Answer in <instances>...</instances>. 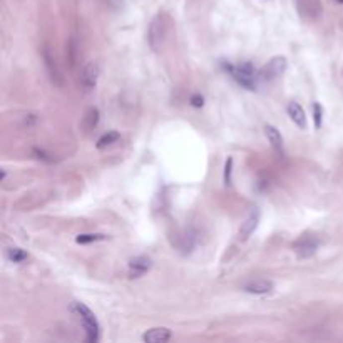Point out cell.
<instances>
[{"label": "cell", "instance_id": "cell-1", "mask_svg": "<svg viewBox=\"0 0 343 343\" xmlns=\"http://www.w3.org/2000/svg\"><path fill=\"white\" fill-rule=\"evenodd\" d=\"M221 69L236 82L238 86H240V87H243L246 90L258 89V82H259L258 72L259 71H256L251 62H241V64H238V66H235V64H231V62L221 61Z\"/></svg>", "mask_w": 343, "mask_h": 343}, {"label": "cell", "instance_id": "cell-2", "mask_svg": "<svg viewBox=\"0 0 343 343\" xmlns=\"http://www.w3.org/2000/svg\"><path fill=\"white\" fill-rule=\"evenodd\" d=\"M71 312L79 318L82 328H84V332H86V340L89 343L99 342L100 327H99V322H97V318H95V315L92 313V310H90L87 305L82 303V301H72Z\"/></svg>", "mask_w": 343, "mask_h": 343}, {"label": "cell", "instance_id": "cell-3", "mask_svg": "<svg viewBox=\"0 0 343 343\" xmlns=\"http://www.w3.org/2000/svg\"><path fill=\"white\" fill-rule=\"evenodd\" d=\"M164 35H166V24H164L163 15H156L151 20L148 29V44L154 52H158L163 47Z\"/></svg>", "mask_w": 343, "mask_h": 343}, {"label": "cell", "instance_id": "cell-4", "mask_svg": "<svg viewBox=\"0 0 343 343\" xmlns=\"http://www.w3.org/2000/svg\"><path fill=\"white\" fill-rule=\"evenodd\" d=\"M285 69H286V59L283 56H276V57L269 59L266 66L259 69V72H258L259 81L271 82L274 79H278V77L285 72Z\"/></svg>", "mask_w": 343, "mask_h": 343}, {"label": "cell", "instance_id": "cell-5", "mask_svg": "<svg viewBox=\"0 0 343 343\" xmlns=\"http://www.w3.org/2000/svg\"><path fill=\"white\" fill-rule=\"evenodd\" d=\"M97 79H99V64L94 61H89L81 71L79 87L84 92H90L95 87V84H97Z\"/></svg>", "mask_w": 343, "mask_h": 343}, {"label": "cell", "instance_id": "cell-6", "mask_svg": "<svg viewBox=\"0 0 343 343\" xmlns=\"http://www.w3.org/2000/svg\"><path fill=\"white\" fill-rule=\"evenodd\" d=\"M318 246H320V241L317 238L305 235L293 243V251L298 255V258L306 259V258H312V256L317 253Z\"/></svg>", "mask_w": 343, "mask_h": 343}, {"label": "cell", "instance_id": "cell-7", "mask_svg": "<svg viewBox=\"0 0 343 343\" xmlns=\"http://www.w3.org/2000/svg\"><path fill=\"white\" fill-rule=\"evenodd\" d=\"M259 219H261V211H259L258 208H253L251 209V213L246 216V219L243 223H241V228H240V238L241 240H248V238L253 235L255 230L258 228L259 225Z\"/></svg>", "mask_w": 343, "mask_h": 343}, {"label": "cell", "instance_id": "cell-8", "mask_svg": "<svg viewBox=\"0 0 343 343\" xmlns=\"http://www.w3.org/2000/svg\"><path fill=\"white\" fill-rule=\"evenodd\" d=\"M241 290L250 295H268L274 290V285L269 280H251L243 283Z\"/></svg>", "mask_w": 343, "mask_h": 343}, {"label": "cell", "instance_id": "cell-9", "mask_svg": "<svg viewBox=\"0 0 343 343\" xmlns=\"http://www.w3.org/2000/svg\"><path fill=\"white\" fill-rule=\"evenodd\" d=\"M42 59H44V66H45V69H47V74L50 77V81H52L56 86H62L64 84V82H62V76H61V72H59L56 59H54L52 52H50L49 47H44L42 49Z\"/></svg>", "mask_w": 343, "mask_h": 343}, {"label": "cell", "instance_id": "cell-10", "mask_svg": "<svg viewBox=\"0 0 343 343\" xmlns=\"http://www.w3.org/2000/svg\"><path fill=\"white\" fill-rule=\"evenodd\" d=\"M153 266V261H151V258L148 256L141 255V256H136V258H132L129 261V278H139L146 274Z\"/></svg>", "mask_w": 343, "mask_h": 343}, {"label": "cell", "instance_id": "cell-11", "mask_svg": "<svg viewBox=\"0 0 343 343\" xmlns=\"http://www.w3.org/2000/svg\"><path fill=\"white\" fill-rule=\"evenodd\" d=\"M264 134L268 137V143L271 144V148L276 151V154L280 158H285V144H283V137H281V132L276 129L274 126L271 124H266L264 126Z\"/></svg>", "mask_w": 343, "mask_h": 343}, {"label": "cell", "instance_id": "cell-12", "mask_svg": "<svg viewBox=\"0 0 343 343\" xmlns=\"http://www.w3.org/2000/svg\"><path fill=\"white\" fill-rule=\"evenodd\" d=\"M172 333L169 328L166 327H156V328H151L143 335V340L146 343H164L168 340H171Z\"/></svg>", "mask_w": 343, "mask_h": 343}, {"label": "cell", "instance_id": "cell-13", "mask_svg": "<svg viewBox=\"0 0 343 343\" xmlns=\"http://www.w3.org/2000/svg\"><path fill=\"white\" fill-rule=\"evenodd\" d=\"M286 112L290 119L293 121L295 126H298L300 129H306V114H305V109L300 106L298 102H290L286 107Z\"/></svg>", "mask_w": 343, "mask_h": 343}, {"label": "cell", "instance_id": "cell-14", "mask_svg": "<svg viewBox=\"0 0 343 343\" xmlns=\"http://www.w3.org/2000/svg\"><path fill=\"white\" fill-rule=\"evenodd\" d=\"M100 119V112L97 107H89L87 112L84 114V119H82V127L86 129V132L92 131L95 126L99 124Z\"/></svg>", "mask_w": 343, "mask_h": 343}, {"label": "cell", "instance_id": "cell-15", "mask_svg": "<svg viewBox=\"0 0 343 343\" xmlns=\"http://www.w3.org/2000/svg\"><path fill=\"white\" fill-rule=\"evenodd\" d=\"M119 139H121V134L116 131H109L106 132L104 136L99 137V141L95 143V148L97 149H106V148H111L112 144L119 143Z\"/></svg>", "mask_w": 343, "mask_h": 343}, {"label": "cell", "instance_id": "cell-16", "mask_svg": "<svg viewBox=\"0 0 343 343\" xmlns=\"http://www.w3.org/2000/svg\"><path fill=\"white\" fill-rule=\"evenodd\" d=\"M7 259L8 261H12V263H24L29 259V253H27L25 250H22V248H17V246H12V248H8L7 250Z\"/></svg>", "mask_w": 343, "mask_h": 343}, {"label": "cell", "instance_id": "cell-17", "mask_svg": "<svg viewBox=\"0 0 343 343\" xmlns=\"http://www.w3.org/2000/svg\"><path fill=\"white\" fill-rule=\"evenodd\" d=\"M106 238H107L106 235H99V233H84V235H79L76 238V243L90 245V243H95V241H104Z\"/></svg>", "mask_w": 343, "mask_h": 343}, {"label": "cell", "instance_id": "cell-18", "mask_svg": "<svg viewBox=\"0 0 343 343\" xmlns=\"http://www.w3.org/2000/svg\"><path fill=\"white\" fill-rule=\"evenodd\" d=\"M233 163H235V159L231 156L226 159L225 163V172H223V181H225L226 186H231L233 184Z\"/></svg>", "mask_w": 343, "mask_h": 343}, {"label": "cell", "instance_id": "cell-19", "mask_svg": "<svg viewBox=\"0 0 343 343\" xmlns=\"http://www.w3.org/2000/svg\"><path fill=\"white\" fill-rule=\"evenodd\" d=\"M313 124H315V129H320L323 124V107L320 106L318 102H313Z\"/></svg>", "mask_w": 343, "mask_h": 343}, {"label": "cell", "instance_id": "cell-20", "mask_svg": "<svg viewBox=\"0 0 343 343\" xmlns=\"http://www.w3.org/2000/svg\"><path fill=\"white\" fill-rule=\"evenodd\" d=\"M34 154H35V158L40 159V161H44V163H54V158H50V154H47L45 151L39 149V148L34 149Z\"/></svg>", "mask_w": 343, "mask_h": 343}, {"label": "cell", "instance_id": "cell-21", "mask_svg": "<svg viewBox=\"0 0 343 343\" xmlns=\"http://www.w3.org/2000/svg\"><path fill=\"white\" fill-rule=\"evenodd\" d=\"M189 102H191V106H193V107H198L199 109V107L204 106V97L201 94H193L189 97Z\"/></svg>", "mask_w": 343, "mask_h": 343}, {"label": "cell", "instance_id": "cell-22", "mask_svg": "<svg viewBox=\"0 0 343 343\" xmlns=\"http://www.w3.org/2000/svg\"><path fill=\"white\" fill-rule=\"evenodd\" d=\"M337 3H343V0H335Z\"/></svg>", "mask_w": 343, "mask_h": 343}]
</instances>
